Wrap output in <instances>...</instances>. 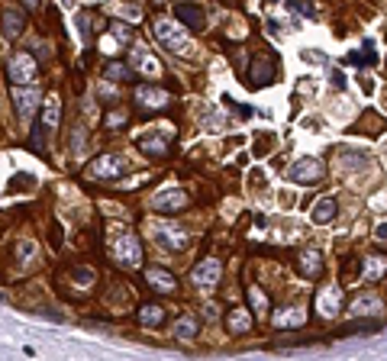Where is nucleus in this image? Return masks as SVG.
Segmentation results:
<instances>
[{"label":"nucleus","instance_id":"nucleus-1","mask_svg":"<svg viewBox=\"0 0 387 361\" xmlns=\"http://www.w3.org/2000/svg\"><path fill=\"white\" fill-rule=\"evenodd\" d=\"M126 171H129V165H126L123 155H101V158H94L91 165H88V178L116 180V178H123Z\"/></svg>","mask_w":387,"mask_h":361},{"label":"nucleus","instance_id":"nucleus-2","mask_svg":"<svg viewBox=\"0 0 387 361\" xmlns=\"http://www.w3.org/2000/svg\"><path fill=\"white\" fill-rule=\"evenodd\" d=\"M114 258L120 265H126V268H136L139 261H142V242L133 232L120 229V236L114 239Z\"/></svg>","mask_w":387,"mask_h":361},{"label":"nucleus","instance_id":"nucleus-3","mask_svg":"<svg viewBox=\"0 0 387 361\" xmlns=\"http://www.w3.org/2000/svg\"><path fill=\"white\" fill-rule=\"evenodd\" d=\"M152 236H155V242L161 248H168V252H181L191 242L187 229H181V226H174V223H155L152 226Z\"/></svg>","mask_w":387,"mask_h":361},{"label":"nucleus","instance_id":"nucleus-4","mask_svg":"<svg viewBox=\"0 0 387 361\" xmlns=\"http://www.w3.org/2000/svg\"><path fill=\"white\" fill-rule=\"evenodd\" d=\"M168 142H171V129H165V126L148 129V133H142L136 139V146L142 148V155H148V158H161L168 152Z\"/></svg>","mask_w":387,"mask_h":361},{"label":"nucleus","instance_id":"nucleus-5","mask_svg":"<svg viewBox=\"0 0 387 361\" xmlns=\"http://www.w3.org/2000/svg\"><path fill=\"white\" fill-rule=\"evenodd\" d=\"M155 39H159L168 52H187V36L181 33V26H174V23H168V20H159L155 23Z\"/></svg>","mask_w":387,"mask_h":361},{"label":"nucleus","instance_id":"nucleus-6","mask_svg":"<svg viewBox=\"0 0 387 361\" xmlns=\"http://www.w3.org/2000/svg\"><path fill=\"white\" fill-rule=\"evenodd\" d=\"M287 178L294 180V184H317V180L323 178V165H319L317 158L304 155V158H297L294 165L287 168Z\"/></svg>","mask_w":387,"mask_h":361},{"label":"nucleus","instance_id":"nucleus-7","mask_svg":"<svg viewBox=\"0 0 387 361\" xmlns=\"http://www.w3.org/2000/svg\"><path fill=\"white\" fill-rule=\"evenodd\" d=\"M274 71H278V65H274L271 58H268V55H255V58H252V68H249V84H252V88H265V84H271Z\"/></svg>","mask_w":387,"mask_h":361},{"label":"nucleus","instance_id":"nucleus-8","mask_svg":"<svg viewBox=\"0 0 387 361\" xmlns=\"http://www.w3.org/2000/svg\"><path fill=\"white\" fill-rule=\"evenodd\" d=\"M219 261H200V265H197V268L191 271V281L197 284V287H204V291H213V287H217L219 284Z\"/></svg>","mask_w":387,"mask_h":361},{"label":"nucleus","instance_id":"nucleus-9","mask_svg":"<svg viewBox=\"0 0 387 361\" xmlns=\"http://www.w3.org/2000/svg\"><path fill=\"white\" fill-rule=\"evenodd\" d=\"M184 203H187L184 191H159L152 197V210L155 213H178V210H184Z\"/></svg>","mask_w":387,"mask_h":361},{"label":"nucleus","instance_id":"nucleus-10","mask_svg":"<svg viewBox=\"0 0 387 361\" xmlns=\"http://www.w3.org/2000/svg\"><path fill=\"white\" fill-rule=\"evenodd\" d=\"M36 62L33 55H26V52H20V55H13L10 62V81H16V84H29V81H36Z\"/></svg>","mask_w":387,"mask_h":361},{"label":"nucleus","instance_id":"nucleus-11","mask_svg":"<svg viewBox=\"0 0 387 361\" xmlns=\"http://www.w3.org/2000/svg\"><path fill=\"white\" fill-rule=\"evenodd\" d=\"M10 94H13V103H16V113H20L23 120H29V116H33V110L39 107V90L20 84V88H13Z\"/></svg>","mask_w":387,"mask_h":361},{"label":"nucleus","instance_id":"nucleus-12","mask_svg":"<svg viewBox=\"0 0 387 361\" xmlns=\"http://www.w3.org/2000/svg\"><path fill=\"white\" fill-rule=\"evenodd\" d=\"M319 316H339L342 313V291L339 287H323L317 297Z\"/></svg>","mask_w":387,"mask_h":361},{"label":"nucleus","instance_id":"nucleus-13","mask_svg":"<svg viewBox=\"0 0 387 361\" xmlns=\"http://www.w3.org/2000/svg\"><path fill=\"white\" fill-rule=\"evenodd\" d=\"M297 271H300L304 278H317L319 271H323V252H319V248H307V252L297 258Z\"/></svg>","mask_w":387,"mask_h":361},{"label":"nucleus","instance_id":"nucleus-14","mask_svg":"<svg viewBox=\"0 0 387 361\" xmlns=\"http://www.w3.org/2000/svg\"><path fill=\"white\" fill-rule=\"evenodd\" d=\"M375 313H381V300L375 293H362V297H355L349 304V316H375Z\"/></svg>","mask_w":387,"mask_h":361},{"label":"nucleus","instance_id":"nucleus-15","mask_svg":"<svg viewBox=\"0 0 387 361\" xmlns=\"http://www.w3.org/2000/svg\"><path fill=\"white\" fill-rule=\"evenodd\" d=\"M274 329H294V326H304V310L300 306H284L271 316Z\"/></svg>","mask_w":387,"mask_h":361},{"label":"nucleus","instance_id":"nucleus-16","mask_svg":"<svg viewBox=\"0 0 387 361\" xmlns=\"http://www.w3.org/2000/svg\"><path fill=\"white\" fill-rule=\"evenodd\" d=\"M136 101L142 103V107H146V110H161V107H165V103H168V94H165V90H159V88H139L136 90Z\"/></svg>","mask_w":387,"mask_h":361},{"label":"nucleus","instance_id":"nucleus-17","mask_svg":"<svg viewBox=\"0 0 387 361\" xmlns=\"http://www.w3.org/2000/svg\"><path fill=\"white\" fill-rule=\"evenodd\" d=\"M174 13H178V20L184 23V26H191V29H204V10H200V7H197V3H178V7H174Z\"/></svg>","mask_w":387,"mask_h":361},{"label":"nucleus","instance_id":"nucleus-18","mask_svg":"<svg viewBox=\"0 0 387 361\" xmlns=\"http://www.w3.org/2000/svg\"><path fill=\"white\" fill-rule=\"evenodd\" d=\"M0 26H3V36H20L26 29V16L23 10H3V16H0Z\"/></svg>","mask_w":387,"mask_h":361},{"label":"nucleus","instance_id":"nucleus-19","mask_svg":"<svg viewBox=\"0 0 387 361\" xmlns=\"http://www.w3.org/2000/svg\"><path fill=\"white\" fill-rule=\"evenodd\" d=\"M146 281L152 291H159V293H171L174 291V278H171L168 271H161V268H148L146 271Z\"/></svg>","mask_w":387,"mask_h":361},{"label":"nucleus","instance_id":"nucleus-20","mask_svg":"<svg viewBox=\"0 0 387 361\" xmlns=\"http://www.w3.org/2000/svg\"><path fill=\"white\" fill-rule=\"evenodd\" d=\"M336 213H339V206H336V200L332 197H323V200H317V206H313V223L326 226L336 219Z\"/></svg>","mask_w":387,"mask_h":361},{"label":"nucleus","instance_id":"nucleus-21","mask_svg":"<svg viewBox=\"0 0 387 361\" xmlns=\"http://www.w3.org/2000/svg\"><path fill=\"white\" fill-rule=\"evenodd\" d=\"M139 323H142L146 329L161 326V323H165V310H161L159 304H142L139 306Z\"/></svg>","mask_w":387,"mask_h":361},{"label":"nucleus","instance_id":"nucleus-22","mask_svg":"<svg viewBox=\"0 0 387 361\" xmlns=\"http://www.w3.org/2000/svg\"><path fill=\"white\" fill-rule=\"evenodd\" d=\"M375 62H377L375 42H364V49H362V52H349V55H345V65H358V68H364V65H375Z\"/></svg>","mask_w":387,"mask_h":361},{"label":"nucleus","instance_id":"nucleus-23","mask_svg":"<svg viewBox=\"0 0 387 361\" xmlns=\"http://www.w3.org/2000/svg\"><path fill=\"white\" fill-rule=\"evenodd\" d=\"M133 65L142 68V71H146V75H152V78L159 75V65H155V62L148 58V49H146V45H136V49H133Z\"/></svg>","mask_w":387,"mask_h":361},{"label":"nucleus","instance_id":"nucleus-24","mask_svg":"<svg viewBox=\"0 0 387 361\" xmlns=\"http://www.w3.org/2000/svg\"><path fill=\"white\" fill-rule=\"evenodd\" d=\"M226 326H229V332H245V329L252 326V316H249V310H232L229 313V319H226Z\"/></svg>","mask_w":387,"mask_h":361},{"label":"nucleus","instance_id":"nucleus-25","mask_svg":"<svg viewBox=\"0 0 387 361\" xmlns=\"http://www.w3.org/2000/svg\"><path fill=\"white\" fill-rule=\"evenodd\" d=\"M197 336V319L194 316H181L178 323H174V338H181V342H187V338Z\"/></svg>","mask_w":387,"mask_h":361},{"label":"nucleus","instance_id":"nucleus-26","mask_svg":"<svg viewBox=\"0 0 387 361\" xmlns=\"http://www.w3.org/2000/svg\"><path fill=\"white\" fill-rule=\"evenodd\" d=\"M339 278L342 281H358L362 278V261L358 258H342V268H339Z\"/></svg>","mask_w":387,"mask_h":361},{"label":"nucleus","instance_id":"nucleus-27","mask_svg":"<svg viewBox=\"0 0 387 361\" xmlns=\"http://www.w3.org/2000/svg\"><path fill=\"white\" fill-rule=\"evenodd\" d=\"M355 129H364V135H381L387 129V123L381 120V116H375V113H364L362 126H355Z\"/></svg>","mask_w":387,"mask_h":361},{"label":"nucleus","instance_id":"nucleus-28","mask_svg":"<svg viewBox=\"0 0 387 361\" xmlns=\"http://www.w3.org/2000/svg\"><path fill=\"white\" fill-rule=\"evenodd\" d=\"M103 78L107 81H129V68H126L123 62H110L107 71H103Z\"/></svg>","mask_w":387,"mask_h":361},{"label":"nucleus","instance_id":"nucleus-29","mask_svg":"<svg viewBox=\"0 0 387 361\" xmlns=\"http://www.w3.org/2000/svg\"><path fill=\"white\" fill-rule=\"evenodd\" d=\"M42 123H46V129H52V126L58 123V101H55V97H49V101H46V113H42Z\"/></svg>","mask_w":387,"mask_h":361},{"label":"nucleus","instance_id":"nucleus-30","mask_svg":"<svg viewBox=\"0 0 387 361\" xmlns=\"http://www.w3.org/2000/svg\"><path fill=\"white\" fill-rule=\"evenodd\" d=\"M110 36H114L120 45L133 42V33H129V26H126V23H114V26H110Z\"/></svg>","mask_w":387,"mask_h":361},{"label":"nucleus","instance_id":"nucleus-31","mask_svg":"<svg viewBox=\"0 0 387 361\" xmlns=\"http://www.w3.org/2000/svg\"><path fill=\"white\" fill-rule=\"evenodd\" d=\"M29 148L33 152H46V123H39L33 129V139H29Z\"/></svg>","mask_w":387,"mask_h":361},{"label":"nucleus","instance_id":"nucleus-32","mask_svg":"<svg viewBox=\"0 0 387 361\" xmlns=\"http://www.w3.org/2000/svg\"><path fill=\"white\" fill-rule=\"evenodd\" d=\"M387 271V258H371L368 261V278H381Z\"/></svg>","mask_w":387,"mask_h":361},{"label":"nucleus","instance_id":"nucleus-33","mask_svg":"<svg viewBox=\"0 0 387 361\" xmlns=\"http://www.w3.org/2000/svg\"><path fill=\"white\" fill-rule=\"evenodd\" d=\"M33 187V178L29 174H16V178L10 180V191H29Z\"/></svg>","mask_w":387,"mask_h":361},{"label":"nucleus","instance_id":"nucleus-34","mask_svg":"<svg viewBox=\"0 0 387 361\" xmlns=\"http://www.w3.org/2000/svg\"><path fill=\"white\" fill-rule=\"evenodd\" d=\"M16 255H20V261H29L36 255V245L33 242H20V245H16Z\"/></svg>","mask_w":387,"mask_h":361},{"label":"nucleus","instance_id":"nucleus-35","mask_svg":"<svg viewBox=\"0 0 387 361\" xmlns=\"http://www.w3.org/2000/svg\"><path fill=\"white\" fill-rule=\"evenodd\" d=\"M304 62H310V65H323V62H326V55H323L319 49H307V52H304Z\"/></svg>","mask_w":387,"mask_h":361},{"label":"nucleus","instance_id":"nucleus-36","mask_svg":"<svg viewBox=\"0 0 387 361\" xmlns=\"http://www.w3.org/2000/svg\"><path fill=\"white\" fill-rule=\"evenodd\" d=\"M75 281H78V284H94V271H88V268H75Z\"/></svg>","mask_w":387,"mask_h":361},{"label":"nucleus","instance_id":"nucleus-37","mask_svg":"<svg viewBox=\"0 0 387 361\" xmlns=\"http://www.w3.org/2000/svg\"><path fill=\"white\" fill-rule=\"evenodd\" d=\"M107 123H110V126H120V123H126V113H123V110L110 113V116H107Z\"/></svg>","mask_w":387,"mask_h":361},{"label":"nucleus","instance_id":"nucleus-38","mask_svg":"<svg viewBox=\"0 0 387 361\" xmlns=\"http://www.w3.org/2000/svg\"><path fill=\"white\" fill-rule=\"evenodd\" d=\"M249 297H252V306H255V310H262L265 306V297L258 291H249Z\"/></svg>","mask_w":387,"mask_h":361},{"label":"nucleus","instance_id":"nucleus-39","mask_svg":"<svg viewBox=\"0 0 387 361\" xmlns=\"http://www.w3.org/2000/svg\"><path fill=\"white\" fill-rule=\"evenodd\" d=\"M375 236L381 239V242H387V223H381V226H377V229H375Z\"/></svg>","mask_w":387,"mask_h":361},{"label":"nucleus","instance_id":"nucleus-40","mask_svg":"<svg viewBox=\"0 0 387 361\" xmlns=\"http://www.w3.org/2000/svg\"><path fill=\"white\" fill-rule=\"evenodd\" d=\"M219 3H226V7H239V0H219Z\"/></svg>","mask_w":387,"mask_h":361},{"label":"nucleus","instance_id":"nucleus-41","mask_svg":"<svg viewBox=\"0 0 387 361\" xmlns=\"http://www.w3.org/2000/svg\"><path fill=\"white\" fill-rule=\"evenodd\" d=\"M26 7H39V3H42V0H23Z\"/></svg>","mask_w":387,"mask_h":361},{"label":"nucleus","instance_id":"nucleus-42","mask_svg":"<svg viewBox=\"0 0 387 361\" xmlns=\"http://www.w3.org/2000/svg\"><path fill=\"white\" fill-rule=\"evenodd\" d=\"M265 3H274V0H265Z\"/></svg>","mask_w":387,"mask_h":361},{"label":"nucleus","instance_id":"nucleus-43","mask_svg":"<svg viewBox=\"0 0 387 361\" xmlns=\"http://www.w3.org/2000/svg\"><path fill=\"white\" fill-rule=\"evenodd\" d=\"M65 3H71V0H65Z\"/></svg>","mask_w":387,"mask_h":361}]
</instances>
